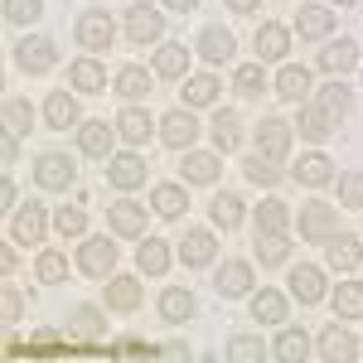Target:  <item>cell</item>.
I'll return each mask as SVG.
<instances>
[{
  "label": "cell",
  "mask_w": 363,
  "mask_h": 363,
  "mask_svg": "<svg viewBox=\"0 0 363 363\" xmlns=\"http://www.w3.org/2000/svg\"><path fill=\"white\" fill-rule=\"evenodd\" d=\"M112 136H116V121L112 126H107V121H83V126H78V150L92 155V160H107V155H112Z\"/></svg>",
  "instance_id": "obj_8"
},
{
  "label": "cell",
  "mask_w": 363,
  "mask_h": 363,
  "mask_svg": "<svg viewBox=\"0 0 363 363\" xmlns=\"http://www.w3.org/2000/svg\"><path fill=\"white\" fill-rule=\"evenodd\" d=\"M335 315H339V320H363V286H359V281H339Z\"/></svg>",
  "instance_id": "obj_35"
},
{
  "label": "cell",
  "mask_w": 363,
  "mask_h": 363,
  "mask_svg": "<svg viewBox=\"0 0 363 363\" xmlns=\"http://www.w3.org/2000/svg\"><path fill=\"white\" fill-rule=\"evenodd\" d=\"M233 54H238V39H233V29L208 25L203 34H199V58H208V63H228Z\"/></svg>",
  "instance_id": "obj_10"
},
{
  "label": "cell",
  "mask_w": 363,
  "mask_h": 363,
  "mask_svg": "<svg viewBox=\"0 0 363 363\" xmlns=\"http://www.w3.org/2000/svg\"><path fill=\"white\" fill-rule=\"evenodd\" d=\"M116 92H121L126 102H140V97L150 92V73L136 68V63H131V68H121V73H116Z\"/></svg>",
  "instance_id": "obj_38"
},
{
  "label": "cell",
  "mask_w": 363,
  "mask_h": 363,
  "mask_svg": "<svg viewBox=\"0 0 363 363\" xmlns=\"http://www.w3.org/2000/svg\"><path fill=\"white\" fill-rule=\"evenodd\" d=\"M107 223H112V233H121V238H140V233H145V208H140L136 199H116L112 208H107Z\"/></svg>",
  "instance_id": "obj_9"
},
{
  "label": "cell",
  "mask_w": 363,
  "mask_h": 363,
  "mask_svg": "<svg viewBox=\"0 0 363 363\" xmlns=\"http://www.w3.org/2000/svg\"><path fill=\"white\" fill-rule=\"evenodd\" d=\"M78 267H83L87 277H112L116 267V247L107 238H87L83 247H78Z\"/></svg>",
  "instance_id": "obj_7"
},
{
  "label": "cell",
  "mask_w": 363,
  "mask_h": 363,
  "mask_svg": "<svg viewBox=\"0 0 363 363\" xmlns=\"http://www.w3.org/2000/svg\"><path fill=\"white\" fill-rule=\"evenodd\" d=\"M68 78H73V87H78V92H102V87H107V68H102L97 58H78Z\"/></svg>",
  "instance_id": "obj_30"
},
{
  "label": "cell",
  "mask_w": 363,
  "mask_h": 363,
  "mask_svg": "<svg viewBox=\"0 0 363 363\" xmlns=\"http://www.w3.org/2000/svg\"><path fill=\"white\" fill-rule=\"evenodd\" d=\"M213 252H218V242H213V233H208V228H189V233H184V242H179L184 267H208V262H213Z\"/></svg>",
  "instance_id": "obj_15"
},
{
  "label": "cell",
  "mask_w": 363,
  "mask_h": 363,
  "mask_svg": "<svg viewBox=\"0 0 363 363\" xmlns=\"http://www.w3.org/2000/svg\"><path fill=\"white\" fill-rule=\"evenodd\" d=\"M160 315H165V325H184L194 315V296L184 286H169L165 296H160Z\"/></svg>",
  "instance_id": "obj_27"
},
{
  "label": "cell",
  "mask_w": 363,
  "mask_h": 363,
  "mask_svg": "<svg viewBox=\"0 0 363 363\" xmlns=\"http://www.w3.org/2000/svg\"><path fill=\"white\" fill-rule=\"evenodd\" d=\"M54 228H58V238H83L87 213H83V208H58V213H54Z\"/></svg>",
  "instance_id": "obj_49"
},
{
  "label": "cell",
  "mask_w": 363,
  "mask_h": 363,
  "mask_svg": "<svg viewBox=\"0 0 363 363\" xmlns=\"http://www.w3.org/2000/svg\"><path fill=\"white\" fill-rule=\"evenodd\" d=\"M349 102H354V97H349V83H344V78H335V83L320 87V107H330L335 116L349 112Z\"/></svg>",
  "instance_id": "obj_46"
},
{
  "label": "cell",
  "mask_w": 363,
  "mask_h": 363,
  "mask_svg": "<svg viewBox=\"0 0 363 363\" xmlns=\"http://www.w3.org/2000/svg\"><path fill=\"white\" fill-rule=\"evenodd\" d=\"M335 223H339V208H330V203H306L301 208V238L306 242H330Z\"/></svg>",
  "instance_id": "obj_4"
},
{
  "label": "cell",
  "mask_w": 363,
  "mask_h": 363,
  "mask_svg": "<svg viewBox=\"0 0 363 363\" xmlns=\"http://www.w3.org/2000/svg\"><path fill=\"white\" fill-rule=\"evenodd\" d=\"M15 63H20L25 73H49L58 63L54 39H39V34H34V39H20V44H15Z\"/></svg>",
  "instance_id": "obj_5"
},
{
  "label": "cell",
  "mask_w": 363,
  "mask_h": 363,
  "mask_svg": "<svg viewBox=\"0 0 363 363\" xmlns=\"http://www.w3.org/2000/svg\"><path fill=\"white\" fill-rule=\"evenodd\" d=\"M0 310H5V325H20L25 301H20V291H15V286H5V291H0Z\"/></svg>",
  "instance_id": "obj_53"
},
{
  "label": "cell",
  "mask_w": 363,
  "mask_h": 363,
  "mask_svg": "<svg viewBox=\"0 0 363 363\" xmlns=\"http://www.w3.org/2000/svg\"><path fill=\"white\" fill-rule=\"evenodd\" d=\"M199 136V121L189 112H169L165 121H160V140H165L169 150H189Z\"/></svg>",
  "instance_id": "obj_12"
},
{
  "label": "cell",
  "mask_w": 363,
  "mask_h": 363,
  "mask_svg": "<svg viewBox=\"0 0 363 363\" xmlns=\"http://www.w3.org/2000/svg\"><path fill=\"white\" fill-rule=\"evenodd\" d=\"M325 257H330V267H335V272H354V267L363 262V247H359V238H330Z\"/></svg>",
  "instance_id": "obj_29"
},
{
  "label": "cell",
  "mask_w": 363,
  "mask_h": 363,
  "mask_svg": "<svg viewBox=\"0 0 363 363\" xmlns=\"http://www.w3.org/2000/svg\"><path fill=\"white\" fill-rule=\"evenodd\" d=\"M44 116H49V126H54V131H68V126H78V102H73L68 92H49Z\"/></svg>",
  "instance_id": "obj_28"
},
{
  "label": "cell",
  "mask_w": 363,
  "mask_h": 363,
  "mask_svg": "<svg viewBox=\"0 0 363 363\" xmlns=\"http://www.w3.org/2000/svg\"><path fill=\"white\" fill-rule=\"evenodd\" d=\"M242 174H247L252 184H262V189H272V184H277V179H281L277 160H267V155H262V150H257V155H252L247 165H242Z\"/></svg>",
  "instance_id": "obj_44"
},
{
  "label": "cell",
  "mask_w": 363,
  "mask_h": 363,
  "mask_svg": "<svg viewBox=\"0 0 363 363\" xmlns=\"http://www.w3.org/2000/svg\"><path fill=\"white\" fill-rule=\"evenodd\" d=\"M228 10H233V15H252V10H257V5H262V0H223Z\"/></svg>",
  "instance_id": "obj_55"
},
{
  "label": "cell",
  "mask_w": 363,
  "mask_h": 363,
  "mask_svg": "<svg viewBox=\"0 0 363 363\" xmlns=\"http://www.w3.org/2000/svg\"><path fill=\"white\" fill-rule=\"evenodd\" d=\"M184 68H189L184 44H165V49L155 54V73H160V78H184Z\"/></svg>",
  "instance_id": "obj_41"
},
{
  "label": "cell",
  "mask_w": 363,
  "mask_h": 363,
  "mask_svg": "<svg viewBox=\"0 0 363 363\" xmlns=\"http://www.w3.org/2000/svg\"><path fill=\"white\" fill-rule=\"evenodd\" d=\"M296 179L310 184V189H320V184H330V179H335V165H330L325 155H306V160L296 165Z\"/></svg>",
  "instance_id": "obj_39"
},
{
  "label": "cell",
  "mask_w": 363,
  "mask_h": 363,
  "mask_svg": "<svg viewBox=\"0 0 363 363\" xmlns=\"http://www.w3.org/2000/svg\"><path fill=\"white\" fill-rule=\"evenodd\" d=\"M218 92H223V87H218L213 73H194V78H184V102H189V107H208Z\"/></svg>",
  "instance_id": "obj_36"
},
{
  "label": "cell",
  "mask_w": 363,
  "mask_h": 363,
  "mask_svg": "<svg viewBox=\"0 0 363 363\" xmlns=\"http://www.w3.org/2000/svg\"><path fill=\"white\" fill-rule=\"evenodd\" d=\"M286 228H291V208L281 199H267L257 208V233H286Z\"/></svg>",
  "instance_id": "obj_40"
},
{
  "label": "cell",
  "mask_w": 363,
  "mask_h": 363,
  "mask_svg": "<svg viewBox=\"0 0 363 363\" xmlns=\"http://www.w3.org/2000/svg\"><path fill=\"white\" fill-rule=\"evenodd\" d=\"M335 5H359V0H335Z\"/></svg>",
  "instance_id": "obj_59"
},
{
  "label": "cell",
  "mask_w": 363,
  "mask_h": 363,
  "mask_svg": "<svg viewBox=\"0 0 363 363\" xmlns=\"http://www.w3.org/2000/svg\"><path fill=\"white\" fill-rule=\"evenodd\" d=\"M339 203L344 208H363V169H349L339 179Z\"/></svg>",
  "instance_id": "obj_50"
},
{
  "label": "cell",
  "mask_w": 363,
  "mask_h": 363,
  "mask_svg": "<svg viewBox=\"0 0 363 363\" xmlns=\"http://www.w3.org/2000/svg\"><path fill=\"white\" fill-rule=\"evenodd\" d=\"M15 155H20V131L5 126V140H0V160H5V169L15 165Z\"/></svg>",
  "instance_id": "obj_54"
},
{
  "label": "cell",
  "mask_w": 363,
  "mask_h": 363,
  "mask_svg": "<svg viewBox=\"0 0 363 363\" xmlns=\"http://www.w3.org/2000/svg\"><path fill=\"white\" fill-rule=\"evenodd\" d=\"M165 34V15L160 10H150V5H131L126 10V39L131 44H155Z\"/></svg>",
  "instance_id": "obj_2"
},
{
  "label": "cell",
  "mask_w": 363,
  "mask_h": 363,
  "mask_svg": "<svg viewBox=\"0 0 363 363\" xmlns=\"http://www.w3.org/2000/svg\"><path fill=\"white\" fill-rule=\"evenodd\" d=\"M213 291L228 296V301L247 296V291H252V267H247V262H223V267H218V277H213Z\"/></svg>",
  "instance_id": "obj_11"
},
{
  "label": "cell",
  "mask_w": 363,
  "mask_h": 363,
  "mask_svg": "<svg viewBox=\"0 0 363 363\" xmlns=\"http://www.w3.org/2000/svg\"><path fill=\"white\" fill-rule=\"evenodd\" d=\"M233 87H238V97H262V92H267V73H262V63H242V68L233 73Z\"/></svg>",
  "instance_id": "obj_42"
},
{
  "label": "cell",
  "mask_w": 363,
  "mask_h": 363,
  "mask_svg": "<svg viewBox=\"0 0 363 363\" xmlns=\"http://www.w3.org/2000/svg\"><path fill=\"white\" fill-rule=\"evenodd\" d=\"M252 320L257 325H286V296L281 291H257L252 296Z\"/></svg>",
  "instance_id": "obj_22"
},
{
  "label": "cell",
  "mask_w": 363,
  "mask_h": 363,
  "mask_svg": "<svg viewBox=\"0 0 363 363\" xmlns=\"http://www.w3.org/2000/svg\"><path fill=\"white\" fill-rule=\"evenodd\" d=\"M330 29H335V15L325 5H301V15H296V34L301 39H325Z\"/></svg>",
  "instance_id": "obj_21"
},
{
  "label": "cell",
  "mask_w": 363,
  "mask_h": 363,
  "mask_svg": "<svg viewBox=\"0 0 363 363\" xmlns=\"http://www.w3.org/2000/svg\"><path fill=\"white\" fill-rule=\"evenodd\" d=\"M34 272H39V281H49V286H54V281L68 277V257H63V252H44Z\"/></svg>",
  "instance_id": "obj_51"
},
{
  "label": "cell",
  "mask_w": 363,
  "mask_h": 363,
  "mask_svg": "<svg viewBox=\"0 0 363 363\" xmlns=\"http://www.w3.org/2000/svg\"><path fill=\"white\" fill-rule=\"evenodd\" d=\"M107 306L121 310V315H131L140 306V281L136 277H112L107 281Z\"/></svg>",
  "instance_id": "obj_23"
},
{
  "label": "cell",
  "mask_w": 363,
  "mask_h": 363,
  "mask_svg": "<svg viewBox=\"0 0 363 363\" xmlns=\"http://www.w3.org/2000/svg\"><path fill=\"white\" fill-rule=\"evenodd\" d=\"M78 44H83L87 54H107L112 49V39H116V29H112V20L102 15V10H87V15H78Z\"/></svg>",
  "instance_id": "obj_1"
},
{
  "label": "cell",
  "mask_w": 363,
  "mask_h": 363,
  "mask_svg": "<svg viewBox=\"0 0 363 363\" xmlns=\"http://www.w3.org/2000/svg\"><path fill=\"white\" fill-rule=\"evenodd\" d=\"M0 203H5V208H15V184H10V179L0 184Z\"/></svg>",
  "instance_id": "obj_57"
},
{
  "label": "cell",
  "mask_w": 363,
  "mask_h": 363,
  "mask_svg": "<svg viewBox=\"0 0 363 363\" xmlns=\"http://www.w3.org/2000/svg\"><path fill=\"white\" fill-rule=\"evenodd\" d=\"M107 179L116 189H136V184H145V160L140 155H112L107 160Z\"/></svg>",
  "instance_id": "obj_17"
},
{
  "label": "cell",
  "mask_w": 363,
  "mask_h": 363,
  "mask_svg": "<svg viewBox=\"0 0 363 363\" xmlns=\"http://www.w3.org/2000/svg\"><path fill=\"white\" fill-rule=\"evenodd\" d=\"M262 354H267V344H262V339H252V335L228 339V359H233V363H262Z\"/></svg>",
  "instance_id": "obj_45"
},
{
  "label": "cell",
  "mask_w": 363,
  "mask_h": 363,
  "mask_svg": "<svg viewBox=\"0 0 363 363\" xmlns=\"http://www.w3.org/2000/svg\"><path fill=\"white\" fill-rule=\"evenodd\" d=\"M286 286H291V296H296L301 306H320V301H325V277H320V267H296Z\"/></svg>",
  "instance_id": "obj_13"
},
{
  "label": "cell",
  "mask_w": 363,
  "mask_h": 363,
  "mask_svg": "<svg viewBox=\"0 0 363 363\" xmlns=\"http://www.w3.org/2000/svg\"><path fill=\"white\" fill-rule=\"evenodd\" d=\"M306 92H310V73L296 68V63H286L277 73V97L281 102H306Z\"/></svg>",
  "instance_id": "obj_25"
},
{
  "label": "cell",
  "mask_w": 363,
  "mask_h": 363,
  "mask_svg": "<svg viewBox=\"0 0 363 363\" xmlns=\"http://www.w3.org/2000/svg\"><path fill=\"white\" fill-rule=\"evenodd\" d=\"M5 126L10 131H29L34 126V107H29L25 97H5Z\"/></svg>",
  "instance_id": "obj_47"
},
{
  "label": "cell",
  "mask_w": 363,
  "mask_h": 363,
  "mask_svg": "<svg viewBox=\"0 0 363 363\" xmlns=\"http://www.w3.org/2000/svg\"><path fill=\"white\" fill-rule=\"evenodd\" d=\"M286 233H257V257H262V267H281L286 262Z\"/></svg>",
  "instance_id": "obj_43"
},
{
  "label": "cell",
  "mask_w": 363,
  "mask_h": 363,
  "mask_svg": "<svg viewBox=\"0 0 363 363\" xmlns=\"http://www.w3.org/2000/svg\"><path fill=\"white\" fill-rule=\"evenodd\" d=\"M208 131H213V145H218V155H228V150H238V145H242V121H238V112H218Z\"/></svg>",
  "instance_id": "obj_26"
},
{
  "label": "cell",
  "mask_w": 363,
  "mask_h": 363,
  "mask_svg": "<svg viewBox=\"0 0 363 363\" xmlns=\"http://www.w3.org/2000/svg\"><path fill=\"white\" fill-rule=\"evenodd\" d=\"M136 267L145 272V277H165L169 272V242L165 238H145L136 247Z\"/></svg>",
  "instance_id": "obj_18"
},
{
  "label": "cell",
  "mask_w": 363,
  "mask_h": 363,
  "mask_svg": "<svg viewBox=\"0 0 363 363\" xmlns=\"http://www.w3.org/2000/svg\"><path fill=\"white\" fill-rule=\"evenodd\" d=\"M44 15V0H5V20L10 25H34Z\"/></svg>",
  "instance_id": "obj_48"
},
{
  "label": "cell",
  "mask_w": 363,
  "mask_h": 363,
  "mask_svg": "<svg viewBox=\"0 0 363 363\" xmlns=\"http://www.w3.org/2000/svg\"><path fill=\"white\" fill-rule=\"evenodd\" d=\"M257 54H262V58H286V54H291V29L262 25V29H257Z\"/></svg>",
  "instance_id": "obj_33"
},
{
  "label": "cell",
  "mask_w": 363,
  "mask_h": 363,
  "mask_svg": "<svg viewBox=\"0 0 363 363\" xmlns=\"http://www.w3.org/2000/svg\"><path fill=\"white\" fill-rule=\"evenodd\" d=\"M354 63H359V44H354V39H335V44L320 54V68H325V73H339V78H344Z\"/></svg>",
  "instance_id": "obj_24"
},
{
  "label": "cell",
  "mask_w": 363,
  "mask_h": 363,
  "mask_svg": "<svg viewBox=\"0 0 363 363\" xmlns=\"http://www.w3.org/2000/svg\"><path fill=\"white\" fill-rule=\"evenodd\" d=\"M306 354H310L306 330H291V325H286V330L277 335V359H281V363H301Z\"/></svg>",
  "instance_id": "obj_37"
},
{
  "label": "cell",
  "mask_w": 363,
  "mask_h": 363,
  "mask_svg": "<svg viewBox=\"0 0 363 363\" xmlns=\"http://www.w3.org/2000/svg\"><path fill=\"white\" fill-rule=\"evenodd\" d=\"M257 150L267 155V160H286V150H291V126L281 121V116H267L262 126H257Z\"/></svg>",
  "instance_id": "obj_6"
},
{
  "label": "cell",
  "mask_w": 363,
  "mask_h": 363,
  "mask_svg": "<svg viewBox=\"0 0 363 363\" xmlns=\"http://www.w3.org/2000/svg\"><path fill=\"white\" fill-rule=\"evenodd\" d=\"M184 179H189V184H213V179H218V155L189 150V155H184Z\"/></svg>",
  "instance_id": "obj_31"
},
{
  "label": "cell",
  "mask_w": 363,
  "mask_h": 363,
  "mask_svg": "<svg viewBox=\"0 0 363 363\" xmlns=\"http://www.w3.org/2000/svg\"><path fill=\"white\" fill-rule=\"evenodd\" d=\"M15 262H20V252H15V247L0 252V267H5V272H15Z\"/></svg>",
  "instance_id": "obj_56"
},
{
  "label": "cell",
  "mask_w": 363,
  "mask_h": 363,
  "mask_svg": "<svg viewBox=\"0 0 363 363\" xmlns=\"http://www.w3.org/2000/svg\"><path fill=\"white\" fill-rule=\"evenodd\" d=\"M34 179H39V189H68V184L78 179V165H73L68 155L49 150V155H39V165H34Z\"/></svg>",
  "instance_id": "obj_3"
},
{
  "label": "cell",
  "mask_w": 363,
  "mask_h": 363,
  "mask_svg": "<svg viewBox=\"0 0 363 363\" xmlns=\"http://www.w3.org/2000/svg\"><path fill=\"white\" fill-rule=\"evenodd\" d=\"M150 131H155V121H150V112H140V107H126V112L116 116V136L131 140V145H145Z\"/></svg>",
  "instance_id": "obj_20"
},
{
  "label": "cell",
  "mask_w": 363,
  "mask_h": 363,
  "mask_svg": "<svg viewBox=\"0 0 363 363\" xmlns=\"http://www.w3.org/2000/svg\"><path fill=\"white\" fill-rule=\"evenodd\" d=\"M73 330H78V335H102V310L78 306L73 310Z\"/></svg>",
  "instance_id": "obj_52"
},
{
  "label": "cell",
  "mask_w": 363,
  "mask_h": 363,
  "mask_svg": "<svg viewBox=\"0 0 363 363\" xmlns=\"http://www.w3.org/2000/svg\"><path fill=\"white\" fill-rule=\"evenodd\" d=\"M165 5H169V10H179V15H184V10H194L199 0H165Z\"/></svg>",
  "instance_id": "obj_58"
},
{
  "label": "cell",
  "mask_w": 363,
  "mask_h": 363,
  "mask_svg": "<svg viewBox=\"0 0 363 363\" xmlns=\"http://www.w3.org/2000/svg\"><path fill=\"white\" fill-rule=\"evenodd\" d=\"M208 218L223 228V233H228V228H238V223H242V199L228 194V189H223V194H213V203H208Z\"/></svg>",
  "instance_id": "obj_34"
},
{
  "label": "cell",
  "mask_w": 363,
  "mask_h": 363,
  "mask_svg": "<svg viewBox=\"0 0 363 363\" xmlns=\"http://www.w3.org/2000/svg\"><path fill=\"white\" fill-rule=\"evenodd\" d=\"M150 208L160 213V218H179L184 208H189V199L179 184H155V194H150Z\"/></svg>",
  "instance_id": "obj_32"
},
{
  "label": "cell",
  "mask_w": 363,
  "mask_h": 363,
  "mask_svg": "<svg viewBox=\"0 0 363 363\" xmlns=\"http://www.w3.org/2000/svg\"><path fill=\"white\" fill-rule=\"evenodd\" d=\"M320 354H325L330 363H349L354 354H359V339L349 335L344 325H330V330L320 335Z\"/></svg>",
  "instance_id": "obj_16"
},
{
  "label": "cell",
  "mask_w": 363,
  "mask_h": 363,
  "mask_svg": "<svg viewBox=\"0 0 363 363\" xmlns=\"http://www.w3.org/2000/svg\"><path fill=\"white\" fill-rule=\"evenodd\" d=\"M296 131L306 140H325V136H335V112L330 107H301V121H296Z\"/></svg>",
  "instance_id": "obj_19"
},
{
  "label": "cell",
  "mask_w": 363,
  "mask_h": 363,
  "mask_svg": "<svg viewBox=\"0 0 363 363\" xmlns=\"http://www.w3.org/2000/svg\"><path fill=\"white\" fill-rule=\"evenodd\" d=\"M44 228H49V218H44V203H25L20 213H15V242H25V247H39V238H44Z\"/></svg>",
  "instance_id": "obj_14"
}]
</instances>
